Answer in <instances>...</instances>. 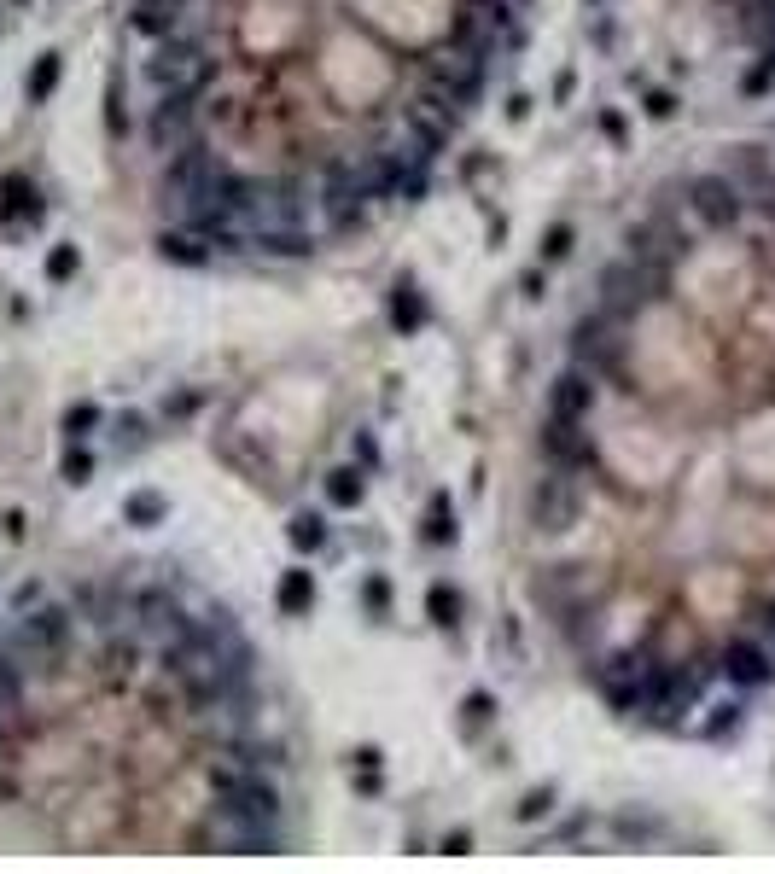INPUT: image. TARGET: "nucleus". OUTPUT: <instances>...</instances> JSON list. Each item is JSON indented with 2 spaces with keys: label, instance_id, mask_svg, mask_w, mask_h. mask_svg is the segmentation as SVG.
Listing matches in <instances>:
<instances>
[{
  "label": "nucleus",
  "instance_id": "f257e3e1",
  "mask_svg": "<svg viewBox=\"0 0 775 874\" xmlns=\"http://www.w3.org/2000/svg\"><path fill=\"white\" fill-rule=\"evenodd\" d=\"M0 216H6V222H12V216H24V222L41 216V199H35V187L24 181V175H6V181H0Z\"/></svg>",
  "mask_w": 775,
  "mask_h": 874
},
{
  "label": "nucleus",
  "instance_id": "f03ea898",
  "mask_svg": "<svg viewBox=\"0 0 775 874\" xmlns=\"http://www.w3.org/2000/svg\"><path fill=\"white\" fill-rule=\"evenodd\" d=\"M59 70H65V65H59V53H41V59H35V70H30V100H47V94H53Z\"/></svg>",
  "mask_w": 775,
  "mask_h": 874
},
{
  "label": "nucleus",
  "instance_id": "7ed1b4c3",
  "mask_svg": "<svg viewBox=\"0 0 775 874\" xmlns=\"http://www.w3.org/2000/svg\"><path fill=\"white\" fill-rule=\"evenodd\" d=\"M327 496H333V507H356L362 502V472H333V484H327Z\"/></svg>",
  "mask_w": 775,
  "mask_h": 874
},
{
  "label": "nucleus",
  "instance_id": "20e7f679",
  "mask_svg": "<svg viewBox=\"0 0 775 874\" xmlns=\"http://www.w3.org/2000/svg\"><path fill=\"white\" fill-rule=\"evenodd\" d=\"M309 572H286V583H280V601H286V612H298V606H309Z\"/></svg>",
  "mask_w": 775,
  "mask_h": 874
},
{
  "label": "nucleus",
  "instance_id": "39448f33",
  "mask_svg": "<svg viewBox=\"0 0 775 874\" xmlns=\"http://www.w3.org/2000/svg\"><path fill=\"white\" fill-rule=\"evenodd\" d=\"M94 420H100V408H94V403H82V408H70L65 432H70V437H88V426H94Z\"/></svg>",
  "mask_w": 775,
  "mask_h": 874
},
{
  "label": "nucleus",
  "instance_id": "423d86ee",
  "mask_svg": "<svg viewBox=\"0 0 775 874\" xmlns=\"http://www.w3.org/2000/svg\"><path fill=\"white\" fill-rule=\"evenodd\" d=\"M426 537H432V542L455 537V513H443V496H438V507H432V525H426Z\"/></svg>",
  "mask_w": 775,
  "mask_h": 874
},
{
  "label": "nucleus",
  "instance_id": "0eeeda50",
  "mask_svg": "<svg viewBox=\"0 0 775 874\" xmlns=\"http://www.w3.org/2000/svg\"><path fill=\"white\" fill-rule=\"evenodd\" d=\"M47 274H53V280H70V274H76V251H70V245H59V251L47 257Z\"/></svg>",
  "mask_w": 775,
  "mask_h": 874
},
{
  "label": "nucleus",
  "instance_id": "6e6552de",
  "mask_svg": "<svg viewBox=\"0 0 775 874\" xmlns=\"http://www.w3.org/2000/svg\"><path fill=\"white\" fill-rule=\"evenodd\" d=\"M432 618H438V624H455V595H449L443 583H432Z\"/></svg>",
  "mask_w": 775,
  "mask_h": 874
},
{
  "label": "nucleus",
  "instance_id": "1a4fd4ad",
  "mask_svg": "<svg viewBox=\"0 0 775 874\" xmlns=\"http://www.w3.org/2000/svg\"><path fill=\"white\" fill-rule=\"evenodd\" d=\"M321 537H327V531H321V519H298V531H292V542H298V548H321Z\"/></svg>",
  "mask_w": 775,
  "mask_h": 874
},
{
  "label": "nucleus",
  "instance_id": "9d476101",
  "mask_svg": "<svg viewBox=\"0 0 775 874\" xmlns=\"http://www.w3.org/2000/svg\"><path fill=\"white\" fill-rule=\"evenodd\" d=\"M152 513H158V496H135L129 502V519H152Z\"/></svg>",
  "mask_w": 775,
  "mask_h": 874
},
{
  "label": "nucleus",
  "instance_id": "9b49d317",
  "mask_svg": "<svg viewBox=\"0 0 775 874\" xmlns=\"http://www.w3.org/2000/svg\"><path fill=\"white\" fill-rule=\"evenodd\" d=\"M88 467H94L88 455H65V472H70V484H82V472H88Z\"/></svg>",
  "mask_w": 775,
  "mask_h": 874
}]
</instances>
